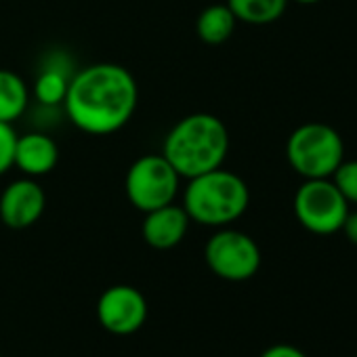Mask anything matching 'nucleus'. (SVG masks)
<instances>
[{
    "mask_svg": "<svg viewBox=\"0 0 357 357\" xmlns=\"http://www.w3.org/2000/svg\"><path fill=\"white\" fill-rule=\"evenodd\" d=\"M139 86L118 63H93L76 72L66 95V112L74 126L89 135H112L135 114Z\"/></svg>",
    "mask_w": 357,
    "mask_h": 357,
    "instance_id": "nucleus-1",
    "label": "nucleus"
},
{
    "mask_svg": "<svg viewBox=\"0 0 357 357\" xmlns=\"http://www.w3.org/2000/svg\"><path fill=\"white\" fill-rule=\"evenodd\" d=\"M229 151V132L213 114H192L178 120L166 135L162 155L181 178L221 168Z\"/></svg>",
    "mask_w": 357,
    "mask_h": 357,
    "instance_id": "nucleus-2",
    "label": "nucleus"
},
{
    "mask_svg": "<svg viewBox=\"0 0 357 357\" xmlns=\"http://www.w3.org/2000/svg\"><path fill=\"white\" fill-rule=\"evenodd\" d=\"M188 181L190 183L183 194V208L190 221L200 225L227 227L238 221L250 204L246 181L223 166L188 178Z\"/></svg>",
    "mask_w": 357,
    "mask_h": 357,
    "instance_id": "nucleus-3",
    "label": "nucleus"
},
{
    "mask_svg": "<svg viewBox=\"0 0 357 357\" xmlns=\"http://www.w3.org/2000/svg\"><path fill=\"white\" fill-rule=\"evenodd\" d=\"M290 168L303 178H330L344 160V143L336 128L324 122H307L286 141Z\"/></svg>",
    "mask_w": 357,
    "mask_h": 357,
    "instance_id": "nucleus-4",
    "label": "nucleus"
},
{
    "mask_svg": "<svg viewBox=\"0 0 357 357\" xmlns=\"http://www.w3.org/2000/svg\"><path fill=\"white\" fill-rule=\"evenodd\" d=\"M181 176L162 153L137 158L126 172V198L141 211L149 213L174 202Z\"/></svg>",
    "mask_w": 357,
    "mask_h": 357,
    "instance_id": "nucleus-5",
    "label": "nucleus"
},
{
    "mask_svg": "<svg viewBox=\"0 0 357 357\" xmlns=\"http://www.w3.org/2000/svg\"><path fill=\"white\" fill-rule=\"evenodd\" d=\"M294 215L307 231L330 236L342 229L349 215V202L332 183V178H305L294 194Z\"/></svg>",
    "mask_w": 357,
    "mask_h": 357,
    "instance_id": "nucleus-6",
    "label": "nucleus"
},
{
    "mask_svg": "<svg viewBox=\"0 0 357 357\" xmlns=\"http://www.w3.org/2000/svg\"><path fill=\"white\" fill-rule=\"evenodd\" d=\"M208 269L227 282L250 280L261 267V250L257 242L238 229H219L204 248Z\"/></svg>",
    "mask_w": 357,
    "mask_h": 357,
    "instance_id": "nucleus-7",
    "label": "nucleus"
},
{
    "mask_svg": "<svg viewBox=\"0 0 357 357\" xmlns=\"http://www.w3.org/2000/svg\"><path fill=\"white\" fill-rule=\"evenodd\" d=\"M97 319L109 334H135L147 319V301L135 286H112L97 301Z\"/></svg>",
    "mask_w": 357,
    "mask_h": 357,
    "instance_id": "nucleus-8",
    "label": "nucleus"
},
{
    "mask_svg": "<svg viewBox=\"0 0 357 357\" xmlns=\"http://www.w3.org/2000/svg\"><path fill=\"white\" fill-rule=\"evenodd\" d=\"M47 196L32 176L17 178L0 194V221L11 229L32 227L45 213Z\"/></svg>",
    "mask_w": 357,
    "mask_h": 357,
    "instance_id": "nucleus-9",
    "label": "nucleus"
},
{
    "mask_svg": "<svg viewBox=\"0 0 357 357\" xmlns=\"http://www.w3.org/2000/svg\"><path fill=\"white\" fill-rule=\"evenodd\" d=\"M190 229V217L183 206L174 202L145 213L143 219V240L155 250H170L181 244Z\"/></svg>",
    "mask_w": 357,
    "mask_h": 357,
    "instance_id": "nucleus-10",
    "label": "nucleus"
},
{
    "mask_svg": "<svg viewBox=\"0 0 357 357\" xmlns=\"http://www.w3.org/2000/svg\"><path fill=\"white\" fill-rule=\"evenodd\" d=\"M59 160V149L53 137L45 132H26L17 137L15 145V160L13 166H17L26 176H43L49 174Z\"/></svg>",
    "mask_w": 357,
    "mask_h": 357,
    "instance_id": "nucleus-11",
    "label": "nucleus"
},
{
    "mask_svg": "<svg viewBox=\"0 0 357 357\" xmlns=\"http://www.w3.org/2000/svg\"><path fill=\"white\" fill-rule=\"evenodd\" d=\"M236 15L227 5H211L196 20L198 38L206 45H223L236 30Z\"/></svg>",
    "mask_w": 357,
    "mask_h": 357,
    "instance_id": "nucleus-12",
    "label": "nucleus"
},
{
    "mask_svg": "<svg viewBox=\"0 0 357 357\" xmlns=\"http://www.w3.org/2000/svg\"><path fill=\"white\" fill-rule=\"evenodd\" d=\"M28 86L24 78L11 70H0V122L13 124L28 107Z\"/></svg>",
    "mask_w": 357,
    "mask_h": 357,
    "instance_id": "nucleus-13",
    "label": "nucleus"
},
{
    "mask_svg": "<svg viewBox=\"0 0 357 357\" xmlns=\"http://www.w3.org/2000/svg\"><path fill=\"white\" fill-rule=\"evenodd\" d=\"M225 5L242 24L269 26L284 15L288 0H227Z\"/></svg>",
    "mask_w": 357,
    "mask_h": 357,
    "instance_id": "nucleus-14",
    "label": "nucleus"
},
{
    "mask_svg": "<svg viewBox=\"0 0 357 357\" xmlns=\"http://www.w3.org/2000/svg\"><path fill=\"white\" fill-rule=\"evenodd\" d=\"M70 80H72V76L63 68H59L55 63L45 68L36 78V86H34L36 99L43 105H59V103H63L66 95H68Z\"/></svg>",
    "mask_w": 357,
    "mask_h": 357,
    "instance_id": "nucleus-15",
    "label": "nucleus"
},
{
    "mask_svg": "<svg viewBox=\"0 0 357 357\" xmlns=\"http://www.w3.org/2000/svg\"><path fill=\"white\" fill-rule=\"evenodd\" d=\"M330 178L349 204H357V160H342Z\"/></svg>",
    "mask_w": 357,
    "mask_h": 357,
    "instance_id": "nucleus-16",
    "label": "nucleus"
},
{
    "mask_svg": "<svg viewBox=\"0 0 357 357\" xmlns=\"http://www.w3.org/2000/svg\"><path fill=\"white\" fill-rule=\"evenodd\" d=\"M15 145H17V132H15L13 124L0 122V176L13 166Z\"/></svg>",
    "mask_w": 357,
    "mask_h": 357,
    "instance_id": "nucleus-17",
    "label": "nucleus"
},
{
    "mask_svg": "<svg viewBox=\"0 0 357 357\" xmlns=\"http://www.w3.org/2000/svg\"><path fill=\"white\" fill-rule=\"evenodd\" d=\"M261 357H307V355L294 344H273L265 349Z\"/></svg>",
    "mask_w": 357,
    "mask_h": 357,
    "instance_id": "nucleus-18",
    "label": "nucleus"
},
{
    "mask_svg": "<svg viewBox=\"0 0 357 357\" xmlns=\"http://www.w3.org/2000/svg\"><path fill=\"white\" fill-rule=\"evenodd\" d=\"M340 231H344L347 240H349L351 244H355V246H357V211H355V213H351V211H349V215H347V219H344V223H342V229H340Z\"/></svg>",
    "mask_w": 357,
    "mask_h": 357,
    "instance_id": "nucleus-19",
    "label": "nucleus"
},
{
    "mask_svg": "<svg viewBox=\"0 0 357 357\" xmlns=\"http://www.w3.org/2000/svg\"><path fill=\"white\" fill-rule=\"evenodd\" d=\"M294 3H298V5H317V3H321V0H294Z\"/></svg>",
    "mask_w": 357,
    "mask_h": 357,
    "instance_id": "nucleus-20",
    "label": "nucleus"
},
{
    "mask_svg": "<svg viewBox=\"0 0 357 357\" xmlns=\"http://www.w3.org/2000/svg\"><path fill=\"white\" fill-rule=\"evenodd\" d=\"M0 357H3V355H0Z\"/></svg>",
    "mask_w": 357,
    "mask_h": 357,
    "instance_id": "nucleus-21",
    "label": "nucleus"
}]
</instances>
